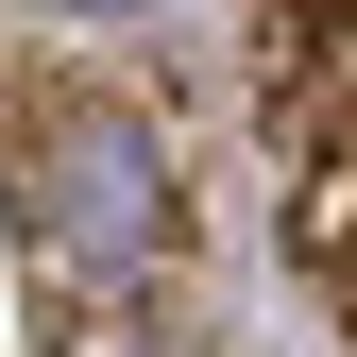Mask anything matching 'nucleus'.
<instances>
[{
  "label": "nucleus",
  "instance_id": "obj_1",
  "mask_svg": "<svg viewBox=\"0 0 357 357\" xmlns=\"http://www.w3.org/2000/svg\"><path fill=\"white\" fill-rule=\"evenodd\" d=\"M17 221L52 273H137V255L170 238V153L137 102H102V85H68V102H34L17 137Z\"/></svg>",
  "mask_w": 357,
  "mask_h": 357
},
{
  "label": "nucleus",
  "instance_id": "obj_2",
  "mask_svg": "<svg viewBox=\"0 0 357 357\" xmlns=\"http://www.w3.org/2000/svg\"><path fill=\"white\" fill-rule=\"evenodd\" d=\"M306 17H340V0H306Z\"/></svg>",
  "mask_w": 357,
  "mask_h": 357
}]
</instances>
